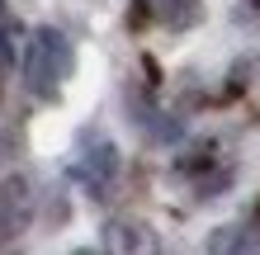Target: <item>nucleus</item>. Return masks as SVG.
Here are the masks:
<instances>
[{
    "label": "nucleus",
    "mask_w": 260,
    "mask_h": 255,
    "mask_svg": "<svg viewBox=\"0 0 260 255\" xmlns=\"http://www.w3.org/2000/svg\"><path fill=\"white\" fill-rule=\"evenodd\" d=\"M142 71H147V85L156 90V85H161V66H156V57H142Z\"/></svg>",
    "instance_id": "nucleus-12"
},
{
    "label": "nucleus",
    "mask_w": 260,
    "mask_h": 255,
    "mask_svg": "<svg viewBox=\"0 0 260 255\" xmlns=\"http://www.w3.org/2000/svg\"><path fill=\"white\" fill-rule=\"evenodd\" d=\"M227 185H232V170H213V175L199 179V199H218Z\"/></svg>",
    "instance_id": "nucleus-8"
},
{
    "label": "nucleus",
    "mask_w": 260,
    "mask_h": 255,
    "mask_svg": "<svg viewBox=\"0 0 260 255\" xmlns=\"http://www.w3.org/2000/svg\"><path fill=\"white\" fill-rule=\"evenodd\" d=\"M71 175L90 189V199H104L109 185H114V175H118L114 142L104 137V132H81V152H76V161H71Z\"/></svg>",
    "instance_id": "nucleus-2"
},
{
    "label": "nucleus",
    "mask_w": 260,
    "mask_h": 255,
    "mask_svg": "<svg viewBox=\"0 0 260 255\" xmlns=\"http://www.w3.org/2000/svg\"><path fill=\"white\" fill-rule=\"evenodd\" d=\"M28 222H34V185L24 175H5L0 179V246L24 236Z\"/></svg>",
    "instance_id": "nucleus-3"
},
{
    "label": "nucleus",
    "mask_w": 260,
    "mask_h": 255,
    "mask_svg": "<svg viewBox=\"0 0 260 255\" xmlns=\"http://www.w3.org/2000/svg\"><path fill=\"white\" fill-rule=\"evenodd\" d=\"M246 81H251V57L232 66V76H227V95H241V90H246Z\"/></svg>",
    "instance_id": "nucleus-11"
},
{
    "label": "nucleus",
    "mask_w": 260,
    "mask_h": 255,
    "mask_svg": "<svg viewBox=\"0 0 260 255\" xmlns=\"http://www.w3.org/2000/svg\"><path fill=\"white\" fill-rule=\"evenodd\" d=\"M104 250H156V236L133 217H114L104 227Z\"/></svg>",
    "instance_id": "nucleus-5"
},
{
    "label": "nucleus",
    "mask_w": 260,
    "mask_h": 255,
    "mask_svg": "<svg viewBox=\"0 0 260 255\" xmlns=\"http://www.w3.org/2000/svg\"><path fill=\"white\" fill-rule=\"evenodd\" d=\"M204 166H213V142H199L194 152H189L185 161H180V170H185V175H194V170H204Z\"/></svg>",
    "instance_id": "nucleus-9"
},
{
    "label": "nucleus",
    "mask_w": 260,
    "mask_h": 255,
    "mask_svg": "<svg viewBox=\"0 0 260 255\" xmlns=\"http://www.w3.org/2000/svg\"><path fill=\"white\" fill-rule=\"evenodd\" d=\"M232 19L246 24V28H260V0H241V5L232 10Z\"/></svg>",
    "instance_id": "nucleus-10"
},
{
    "label": "nucleus",
    "mask_w": 260,
    "mask_h": 255,
    "mask_svg": "<svg viewBox=\"0 0 260 255\" xmlns=\"http://www.w3.org/2000/svg\"><path fill=\"white\" fill-rule=\"evenodd\" d=\"M123 104H128L133 123H137V132H142L147 142H161V147H166V142H175L180 132H185L175 114L156 109V104H151V95H147V90H137V85H128V90H123Z\"/></svg>",
    "instance_id": "nucleus-4"
},
{
    "label": "nucleus",
    "mask_w": 260,
    "mask_h": 255,
    "mask_svg": "<svg viewBox=\"0 0 260 255\" xmlns=\"http://www.w3.org/2000/svg\"><path fill=\"white\" fill-rule=\"evenodd\" d=\"M71 66H76V52H71L62 28H52V24L34 28V38H28V48H24V81H28V90H34L38 99H57V90L71 76Z\"/></svg>",
    "instance_id": "nucleus-1"
},
{
    "label": "nucleus",
    "mask_w": 260,
    "mask_h": 255,
    "mask_svg": "<svg viewBox=\"0 0 260 255\" xmlns=\"http://www.w3.org/2000/svg\"><path fill=\"white\" fill-rule=\"evenodd\" d=\"M147 5H151V19H161L171 33H185V28H194L204 19V5L199 0H147Z\"/></svg>",
    "instance_id": "nucleus-6"
},
{
    "label": "nucleus",
    "mask_w": 260,
    "mask_h": 255,
    "mask_svg": "<svg viewBox=\"0 0 260 255\" xmlns=\"http://www.w3.org/2000/svg\"><path fill=\"white\" fill-rule=\"evenodd\" d=\"M255 227H260V203H255Z\"/></svg>",
    "instance_id": "nucleus-13"
},
{
    "label": "nucleus",
    "mask_w": 260,
    "mask_h": 255,
    "mask_svg": "<svg viewBox=\"0 0 260 255\" xmlns=\"http://www.w3.org/2000/svg\"><path fill=\"white\" fill-rule=\"evenodd\" d=\"M260 246V232L255 227H218L208 236V250L222 255V250H255Z\"/></svg>",
    "instance_id": "nucleus-7"
}]
</instances>
